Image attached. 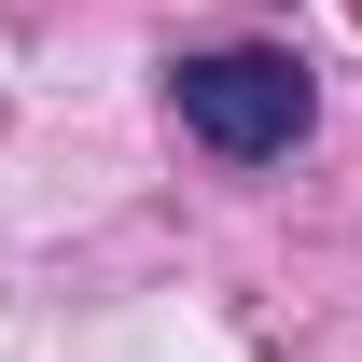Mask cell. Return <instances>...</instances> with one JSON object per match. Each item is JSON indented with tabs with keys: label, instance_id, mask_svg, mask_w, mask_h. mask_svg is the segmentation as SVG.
I'll return each instance as SVG.
<instances>
[{
	"label": "cell",
	"instance_id": "1",
	"mask_svg": "<svg viewBox=\"0 0 362 362\" xmlns=\"http://www.w3.org/2000/svg\"><path fill=\"white\" fill-rule=\"evenodd\" d=\"M168 98H181V126L209 139L223 168H265V153H293V139L320 126V84H307V56H279V42L181 56V70H168Z\"/></svg>",
	"mask_w": 362,
	"mask_h": 362
}]
</instances>
